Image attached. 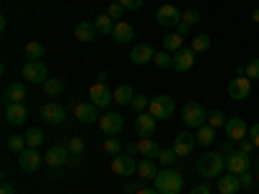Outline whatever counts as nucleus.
I'll use <instances>...</instances> for the list:
<instances>
[{
	"label": "nucleus",
	"mask_w": 259,
	"mask_h": 194,
	"mask_svg": "<svg viewBox=\"0 0 259 194\" xmlns=\"http://www.w3.org/2000/svg\"><path fill=\"white\" fill-rule=\"evenodd\" d=\"M226 168V156L223 153H202L197 161V174L202 179H221Z\"/></svg>",
	"instance_id": "nucleus-1"
},
{
	"label": "nucleus",
	"mask_w": 259,
	"mask_h": 194,
	"mask_svg": "<svg viewBox=\"0 0 259 194\" xmlns=\"http://www.w3.org/2000/svg\"><path fill=\"white\" fill-rule=\"evenodd\" d=\"M153 181H156V189H158L161 194H182L184 179H182L179 171H174L171 166L163 168V171H158V176H156Z\"/></svg>",
	"instance_id": "nucleus-2"
},
{
	"label": "nucleus",
	"mask_w": 259,
	"mask_h": 194,
	"mask_svg": "<svg viewBox=\"0 0 259 194\" xmlns=\"http://www.w3.org/2000/svg\"><path fill=\"white\" fill-rule=\"evenodd\" d=\"M182 117H184V124L187 127H197L200 129L202 124H207V109H205L202 104H197V101H187Z\"/></svg>",
	"instance_id": "nucleus-3"
},
{
	"label": "nucleus",
	"mask_w": 259,
	"mask_h": 194,
	"mask_svg": "<svg viewBox=\"0 0 259 194\" xmlns=\"http://www.w3.org/2000/svg\"><path fill=\"white\" fill-rule=\"evenodd\" d=\"M21 78H26L29 83H47L50 70L41 60H26V65L21 68Z\"/></svg>",
	"instance_id": "nucleus-4"
},
{
	"label": "nucleus",
	"mask_w": 259,
	"mask_h": 194,
	"mask_svg": "<svg viewBox=\"0 0 259 194\" xmlns=\"http://www.w3.org/2000/svg\"><path fill=\"white\" fill-rule=\"evenodd\" d=\"M148 112L153 114L156 119H168L171 114L177 112V104H174V99H171V96H156V99H150Z\"/></svg>",
	"instance_id": "nucleus-5"
},
{
	"label": "nucleus",
	"mask_w": 259,
	"mask_h": 194,
	"mask_svg": "<svg viewBox=\"0 0 259 194\" xmlns=\"http://www.w3.org/2000/svg\"><path fill=\"white\" fill-rule=\"evenodd\" d=\"M70 158H73V153H70L68 145H52L45 156V163L52 166V168H62V166L70 163Z\"/></svg>",
	"instance_id": "nucleus-6"
},
{
	"label": "nucleus",
	"mask_w": 259,
	"mask_h": 194,
	"mask_svg": "<svg viewBox=\"0 0 259 194\" xmlns=\"http://www.w3.org/2000/svg\"><path fill=\"white\" fill-rule=\"evenodd\" d=\"M3 114H6V122H8L11 127H21V124H26V119H29V109H26L24 101H18V104H6Z\"/></svg>",
	"instance_id": "nucleus-7"
},
{
	"label": "nucleus",
	"mask_w": 259,
	"mask_h": 194,
	"mask_svg": "<svg viewBox=\"0 0 259 194\" xmlns=\"http://www.w3.org/2000/svg\"><path fill=\"white\" fill-rule=\"evenodd\" d=\"M249 166H251V158L246 153H241L239 148H236L231 156H226V171H228V174L239 176V174H244V171H249Z\"/></svg>",
	"instance_id": "nucleus-8"
},
{
	"label": "nucleus",
	"mask_w": 259,
	"mask_h": 194,
	"mask_svg": "<svg viewBox=\"0 0 259 194\" xmlns=\"http://www.w3.org/2000/svg\"><path fill=\"white\" fill-rule=\"evenodd\" d=\"M228 96L233 101H244L251 96V80L246 75H236L231 83H228Z\"/></svg>",
	"instance_id": "nucleus-9"
},
{
	"label": "nucleus",
	"mask_w": 259,
	"mask_h": 194,
	"mask_svg": "<svg viewBox=\"0 0 259 194\" xmlns=\"http://www.w3.org/2000/svg\"><path fill=\"white\" fill-rule=\"evenodd\" d=\"M223 129H226L228 140H233V142H241V140L249 137V124H246V119H241V117H231Z\"/></svg>",
	"instance_id": "nucleus-10"
},
{
	"label": "nucleus",
	"mask_w": 259,
	"mask_h": 194,
	"mask_svg": "<svg viewBox=\"0 0 259 194\" xmlns=\"http://www.w3.org/2000/svg\"><path fill=\"white\" fill-rule=\"evenodd\" d=\"M41 163H45V158L39 156L36 148H26L24 153H18V166H21V171H26V174H34V171H39Z\"/></svg>",
	"instance_id": "nucleus-11"
},
{
	"label": "nucleus",
	"mask_w": 259,
	"mask_h": 194,
	"mask_svg": "<svg viewBox=\"0 0 259 194\" xmlns=\"http://www.w3.org/2000/svg\"><path fill=\"white\" fill-rule=\"evenodd\" d=\"M99 129H101L106 137H117L122 129H124V119H122L119 114L109 112V114H104V117L99 119Z\"/></svg>",
	"instance_id": "nucleus-12"
},
{
	"label": "nucleus",
	"mask_w": 259,
	"mask_h": 194,
	"mask_svg": "<svg viewBox=\"0 0 259 194\" xmlns=\"http://www.w3.org/2000/svg\"><path fill=\"white\" fill-rule=\"evenodd\" d=\"M73 114H75V119L83 122V124H94L96 119H101V117H99V106L91 104V101H78V104L73 106Z\"/></svg>",
	"instance_id": "nucleus-13"
},
{
	"label": "nucleus",
	"mask_w": 259,
	"mask_h": 194,
	"mask_svg": "<svg viewBox=\"0 0 259 194\" xmlns=\"http://www.w3.org/2000/svg\"><path fill=\"white\" fill-rule=\"evenodd\" d=\"M112 171H114L117 176H133V174H138V163H135L133 156L119 153V156L112 158Z\"/></svg>",
	"instance_id": "nucleus-14"
},
{
	"label": "nucleus",
	"mask_w": 259,
	"mask_h": 194,
	"mask_svg": "<svg viewBox=\"0 0 259 194\" xmlns=\"http://www.w3.org/2000/svg\"><path fill=\"white\" fill-rule=\"evenodd\" d=\"M156 18H158V24H161V26L171 29V26H179V24H182V11H179L177 6L166 3V6H161V8H158Z\"/></svg>",
	"instance_id": "nucleus-15"
},
{
	"label": "nucleus",
	"mask_w": 259,
	"mask_h": 194,
	"mask_svg": "<svg viewBox=\"0 0 259 194\" xmlns=\"http://www.w3.org/2000/svg\"><path fill=\"white\" fill-rule=\"evenodd\" d=\"M39 119H41V122H47V124H60V122L65 119L62 104H57V101H47V104L39 109Z\"/></svg>",
	"instance_id": "nucleus-16"
},
{
	"label": "nucleus",
	"mask_w": 259,
	"mask_h": 194,
	"mask_svg": "<svg viewBox=\"0 0 259 194\" xmlns=\"http://www.w3.org/2000/svg\"><path fill=\"white\" fill-rule=\"evenodd\" d=\"M89 99H91V104L99 106V109H104V106H109L114 101V91H109L104 83H94L91 91H89Z\"/></svg>",
	"instance_id": "nucleus-17"
},
{
	"label": "nucleus",
	"mask_w": 259,
	"mask_h": 194,
	"mask_svg": "<svg viewBox=\"0 0 259 194\" xmlns=\"http://www.w3.org/2000/svg\"><path fill=\"white\" fill-rule=\"evenodd\" d=\"M194 145H197V137L194 135H189V132H179L177 135V140H174V153L179 156V158H187V156H192V150H194Z\"/></svg>",
	"instance_id": "nucleus-18"
},
{
	"label": "nucleus",
	"mask_w": 259,
	"mask_h": 194,
	"mask_svg": "<svg viewBox=\"0 0 259 194\" xmlns=\"http://www.w3.org/2000/svg\"><path fill=\"white\" fill-rule=\"evenodd\" d=\"M192 65H194V50L192 47H182L179 52H174V62H171V68H174L177 73L192 70Z\"/></svg>",
	"instance_id": "nucleus-19"
},
{
	"label": "nucleus",
	"mask_w": 259,
	"mask_h": 194,
	"mask_svg": "<svg viewBox=\"0 0 259 194\" xmlns=\"http://www.w3.org/2000/svg\"><path fill=\"white\" fill-rule=\"evenodd\" d=\"M156 117L150 114V112H145V114H138V119H135V132L140 135V137H153V132H156Z\"/></svg>",
	"instance_id": "nucleus-20"
},
{
	"label": "nucleus",
	"mask_w": 259,
	"mask_h": 194,
	"mask_svg": "<svg viewBox=\"0 0 259 194\" xmlns=\"http://www.w3.org/2000/svg\"><path fill=\"white\" fill-rule=\"evenodd\" d=\"M161 150H163V148H161L156 140H150V137H140V142H138V153H140L143 158H148V161H158Z\"/></svg>",
	"instance_id": "nucleus-21"
},
{
	"label": "nucleus",
	"mask_w": 259,
	"mask_h": 194,
	"mask_svg": "<svg viewBox=\"0 0 259 194\" xmlns=\"http://www.w3.org/2000/svg\"><path fill=\"white\" fill-rule=\"evenodd\" d=\"M3 99H6V104H18V101H24V99H26V85L21 83V80L8 83L6 91H3Z\"/></svg>",
	"instance_id": "nucleus-22"
},
{
	"label": "nucleus",
	"mask_w": 259,
	"mask_h": 194,
	"mask_svg": "<svg viewBox=\"0 0 259 194\" xmlns=\"http://www.w3.org/2000/svg\"><path fill=\"white\" fill-rule=\"evenodd\" d=\"M153 57H156V50L150 47V44H138L135 50H133V55H130V60H133L135 65H148V62H153Z\"/></svg>",
	"instance_id": "nucleus-23"
},
{
	"label": "nucleus",
	"mask_w": 259,
	"mask_h": 194,
	"mask_svg": "<svg viewBox=\"0 0 259 194\" xmlns=\"http://www.w3.org/2000/svg\"><path fill=\"white\" fill-rule=\"evenodd\" d=\"M239 189H241V181H239L236 174H228V171H226V174L218 179V191L221 194H236Z\"/></svg>",
	"instance_id": "nucleus-24"
},
{
	"label": "nucleus",
	"mask_w": 259,
	"mask_h": 194,
	"mask_svg": "<svg viewBox=\"0 0 259 194\" xmlns=\"http://www.w3.org/2000/svg\"><path fill=\"white\" fill-rule=\"evenodd\" d=\"M112 36L119 41V44H127V41H133V36H135V29L127 24V21H117L114 24V31H112Z\"/></svg>",
	"instance_id": "nucleus-25"
},
{
	"label": "nucleus",
	"mask_w": 259,
	"mask_h": 194,
	"mask_svg": "<svg viewBox=\"0 0 259 194\" xmlns=\"http://www.w3.org/2000/svg\"><path fill=\"white\" fill-rule=\"evenodd\" d=\"M96 26L91 24V21H80V24L75 26V36H78V41H94L96 39Z\"/></svg>",
	"instance_id": "nucleus-26"
},
{
	"label": "nucleus",
	"mask_w": 259,
	"mask_h": 194,
	"mask_svg": "<svg viewBox=\"0 0 259 194\" xmlns=\"http://www.w3.org/2000/svg\"><path fill=\"white\" fill-rule=\"evenodd\" d=\"M133 99H135L133 85H127V83L117 85V91H114V101H117L119 106H130V104H133Z\"/></svg>",
	"instance_id": "nucleus-27"
},
{
	"label": "nucleus",
	"mask_w": 259,
	"mask_h": 194,
	"mask_svg": "<svg viewBox=\"0 0 259 194\" xmlns=\"http://www.w3.org/2000/svg\"><path fill=\"white\" fill-rule=\"evenodd\" d=\"M41 91H45V96L55 99V96H60V93L65 91V83H62L60 78H50L47 83H41Z\"/></svg>",
	"instance_id": "nucleus-28"
},
{
	"label": "nucleus",
	"mask_w": 259,
	"mask_h": 194,
	"mask_svg": "<svg viewBox=\"0 0 259 194\" xmlns=\"http://www.w3.org/2000/svg\"><path fill=\"white\" fill-rule=\"evenodd\" d=\"M138 174H140V179H156L158 176V166H156V161H140L138 163Z\"/></svg>",
	"instance_id": "nucleus-29"
},
{
	"label": "nucleus",
	"mask_w": 259,
	"mask_h": 194,
	"mask_svg": "<svg viewBox=\"0 0 259 194\" xmlns=\"http://www.w3.org/2000/svg\"><path fill=\"white\" fill-rule=\"evenodd\" d=\"M182 47H184V36H182V34H168V36H163V50H166V52L174 55V52H179Z\"/></svg>",
	"instance_id": "nucleus-30"
},
{
	"label": "nucleus",
	"mask_w": 259,
	"mask_h": 194,
	"mask_svg": "<svg viewBox=\"0 0 259 194\" xmlns=\"http://www.w3.org/2000/svg\"><path fill=\"white\" fill-rule=\"evenodd\" d=\"M212 142H215V127L202 124L197 129V145H212Z\"/></svg>",
	"instance_id": "nucleus-31"
},
{
	"label": "nucleus",
	"mask_w": 259,
	"mask_h": 194,
	"mask_svg": "<svg viewBox=\"0 0 259 194\" xmlns=\"http://www.w3.org/2000/svg\"><path fill=\"white\" fill-rule=\"evenodd\" d=\"M94 26H96L99 34H112V31H114V18L104 13V16H99V18L94 21Z\"/></svg>",
	"instance_id": "nucleus-32"
},
{
	"label": "nucleus",
	"mask_w": 259,
	"mask_h": 194,
	"mask_svg": "<svg viewBox=\"0 0 259 194\" xmlns=\"http://www.w3.org/2000/svg\"><path fill=\"white\" fill-rule=\"evenodd\" d=\"M24 55H26V60H41L45 44H41V41H29V44L24 47Z\"/></svg>",
	"instance_id": "nucleus-33"
},
{
	"label": "nucleus",
	"mask_w": 259,
	"mask_h": 194,
	"mask_svg": "<svg viewBox=\"0 0 259 194\" xmlns=\"http://www.w3.org/2000/svg\"><path fill=\"white\" fill-rule=\"evenodd\" d=\"M6 145H8V150H13V153H24V150L29 148L26 145V137H21V135H11L6 140Z\"/></svg>",
	"instance_id": "nucleus-34"
},
{
	"label": "nucleus",
	"mask_w": 259,
	"mask_h": 194,
	"mask_svg": "<svg viewBox=\"0 0 259 194\" xmlns=\"http://www.w3.org/2000/svg\"><path fill=\"white\" fill-rule=\"evenodd\" d=\"M148 106H150V99L140 93V96H135V99H133V104H130V109H133L135 114H145V112H148Z\"/></svg>",
	"instance_id": "nucleus-35"
},
{
	"label": "nucleus",
	"mask_w": 259,
	"mask_h": 194,
	"mask_svg": "<svg viewBox=\"0 0 259 194\" xmlns=\"http://www.w3.org/2000/svg\"><path fill=\"white\" fill-rule=\"evenodd\" d=\"M24 137H26V145H29V148H39L41 142H45V132H41V129H36V127L29 129Z\"/></svg>",
	"instance_id": "nucleus-36"
},
{
	"label": "nucleus",
	"mask_w": 259,
	"mask_h": 194,
	"mask_svg": "<svg viewBox=\"0 0 259 194\" xmlns=\"http://www.w3.org/2000/svg\"><path fill=\"white\" fill-rule=\"evenodd\" d=\"M192 50L194 52H207L210 50V36L207 34H197L192 39Z\"/></svg>",
	"instance_id": "nucleus-37"
},
{
	"label": "nucleus",
	"mask_w": 259,
	"mask_h": 194,
	"mask_svg": "<svg viewBox=\"0 0 259 194\" xmlns=\"http://www.w3.org/2000/svg\"><path fill=\"white\" fill-rule=\"evenodd\" d=\"M122 148H124V145H122L117 137H106V140H104V150H106V153H109L112 158L122 153Z\"/></svg>",
	"instance_id": "nucleus-38"
},
{
	"label": "nucleus",
	"mask_w": 259,
	"mask_h": 194,
	"mask_svg": "<svg viewBox=\"0 0 259 194\" xmlns=\"http://www.w3.org/2000/svg\"><path fill=\"white\" fill-rule=\"evenodd\" d=\"M153 62L158 65L161 70H163V68H171V62H174V55H171V52H166V50H161V52H156Z\"/></svg>",
	"instance_id": "nucleus-39"
},
{
	"label": "nucleus",
	"mask_w": 259,
	"mask_h": 194,
	"mask_svg": "<svg viewBox=\"0 0 259 194\" xmlns=\"http://www.w3.org/2000/svg\"><path fill=\"white\" fill-rule=\"evenodd\" d=\"M158 161H161V166H174L177 161H179V156L174 153V148H168V150H161V156H158Z\"/></svg>",
	"instance_id": "nucleus-40"
},
{
	"label": "nucleus",
	"mask_w": 259,
	"mask_h": 194,
	"mask_svg": "<svg viewBox=\"0 0 259 194\" xmlns=\"http://www.w3.org/2000/svg\"><path fill=\"white\" fill-rule=\"evenodd\" d=\"M226 117H223V112H207V124L210 127H226Z\"/></svg>",
	"instance_id": "nucleus-41"
},
{
	"label": "nucleus",
	"mask_w": 259,
	"mask_h": 194,
	"mask_svg": "<svg viewBox=\"0 0 259 194\" xmlns=\"http://www.w3.org/2000/svg\"><path fill=\"white\" fill-rule=\"evenodd\" d=\"M244 75H246L249 80H251V78H259V57H254V60H249V62H246Z\"/></svg>",
	"instance_id": "nucleus-42"
},
{
	"label": "nucleus",
	"mask_w": 259,
	"mask_h": 194,
	"mask_svg": "<svg viewBox=\"0 0 259 194\" xmlns=\"http://www.w3.org/2000/svg\"><path fill=\"white\" fill-rule=\"evenodd\" d=\"M200 18H202V16L194 11V8H189V11L182 13V21H184V24H189V26H197V24H200Z\"/></svg>",
	"instance_id": "nucleus-43"
},
{
	"label": "nucleus",
	"mask_w": 259,
	"mask_h": 194,
	"mask_svg": "<svg viewBox=\"0 0 259 194\" xmlns=\"http://www.w3.org/2000/svg\"><path fill=\"white\" fill-rule=\"evenodd\" d=\"M68 148H70V153H73V156H83V150H85V140H83V137H73V140L68 142Z\"/></svg>",
	"instance_id": "nucleus-44"
},
{
	"label": "nucleus",
	"mask_w": 259,
	"mask_h": 194,
	"mask_svg": "<svg viewBox=\"0 0 259 194\" xmlns=\"http://www.w3.org/2000/svg\"><path fill=\"white\" fill-rule=\"evenodd\" d=\"M239 181H241V189H244V191H249V189L256 184V176H251L249 171H244V174H239Z\"/></svg>",
	"instance_id": "nucleus-45"
},
{
	"label": "nucleus",
	"mask_w": 259,
	"mask_h": 194,
	"mask_svg": "<svg viewBox=\"0 0 259 194\" xmlns=\"http://www.w3.org/2000/svg\"><path fill=\"white\" fill-rule=\"evenodd\" d=\"M124 13V6L122 3H117V0H114V3L109 6V8H106V16H112L114 21H119V16Z\"/></svg>",
	"instance_id": "nucleus-46"
},
{
	"label": "nucleus",
	"mask_w": 259,
	"mask_h": 194,
	"mask_svg": "<svg viewBox=\"0 0 259 194\" xmlns=\"http://www.w3.org/2000/svg\"><path fill=\"white\" fill-rule=\"evenodd\" d=\"M239 150H241V153H246V156H251L254 150H256V145H254V142L246 137V140H241V142H239Z\"/></svg>",
	"instance_id": "nucleus-47"
},
{
	"label": "nucleus",
	"mask_w": 259,
	"mask_h": 194,
	"mask_svg": "<svg viewBox=\"0 0 259 194\" xmlns=\"http://www.w3.org/2000/svg\"><path fill=\"white\" fill-rule=\"evenodd\" d=\"M124 6V11H140L143 8V0H119Z\"/></svg>",
	"instance_id": "nucleus-48"
},
{
	"label": "nucleus",
	"mask_w": 259,
	"mask_h": 194,
	"mask_svg": "<svg viewBox=\"0 0 259 194\" xmlns=\"http://www.w3.org/2000/svg\"><path fill=\"white\" fill-rule=\"evenodd\" d=\"M249 140H251V142H254V145L259 148V122L249 127Z\"/></svg>",
	"instance_id": "nucleus-49"
},
{
	"label": "nucleus",
	"mask_w": 259,
	"mask_h": 194,
	"mask_svg": "<svg viewBox=\"0 0 259 194\" xmlns=\"http://www.w3.org/2000/svg\"><path fill=\"white\" fill-rule=\"evenodd\" d=\"M233 140H226V142H221V150H218V153H223V156H231L233 153Z\"/></svg>",
	"instance_id": "nucleus-50"
},
{
	"label": "nucleus",
	"mask_w": 259,
	"mask_h": 194,
	"mask_svg": "<svg viewBox=\"0 0 259 194\" xmlns=\"http://www.w3.org/2000/svg\"><path fill=\"white\" fill-rule=\"evenodd\" d=\"M189 194H212L210 191V186L207 184H197V186H192V191Z\"/></svg>",
	"instance_id": "nucleus-51"
},
{
	"label": "nucleus",
	"mask_w": 259,
	"mask_h": 194,
	"mask_svg": "<svg viewBox=\"0 0 259 194\" xmlns=\"http://www.w3.org/2000/svg\"><path fill=\"white\" fill-rule=\"evenodd\" d=\"M0 194H16L13 184H11V181H3V186H0Z\"/></svg>",
	"instance_id": "nucleus-52"
},
{
	"label": "nucleus",
	"mask_w": 259,
	"mask_h": 194,
	"mask_svg": "<svg viewBox=\"0 0 259 194\" xmlns=\"http://www.w3.org/2000/svg\"><path fill=\"white\" fill-rule=\"evenodd\" d=\"M189 29H192V26H189V24H184V21H182V24L177 26V34H182V36H187V34H189Z\"/></svg>",
	"instance_id": "nucleus-53"
},
{
	"label": "nucleus",
	"mask_w": 259,
	"mask_h": 194,
	"mask_svg": "<svg viewBox=\"0 0 259 194\" xmlns=\"http://www.w3.org/2000/svg\"><path fill=\"white\" fill-rule=\"evenodd\" d=\"M124 153H127V156L138 153V142H130V145H124Z\"/></svg>",
	"instance_id": "nucleus-54"
},
{
	"label": "nucleus",
	"mask_w": 259,
	"mask_h": 194,
	"mask_svg": "<svg viewBox=\"0 0 259 194\" xmlns=\"http://www.w3.org/2000/svg\"><path fill=\"white\" fill-rule=\"evenodd\" d=\"M135 194H161V191H158L156 186H153V189H145V186H140V189H138Z\"/></svg>",
	"instance_id": "nucleus-55"
},
{
	"label": "nucleus",
	"mask_w": 259,
	"mask_h": 194,
	"mask_svg": "<svg viewBox=\"0 0 259 194\" xmlns=\"http://www.w3.org/2000/svg\"><path fill=\"white\" fill-rule=\"evenodd\" d=\"M124 189H127V194H135V191H138L140 186H138V184H133V181H130V184H127Z\"/></svg>",
	"instance_id": "nucleus-56"
},
{
	"label": "nucleus",
	"mask_w": 259,
	"mask_h": 194,
	"mask_svg": "<svg viewBox=\"0 0 259 194\" xmlns=\"http://www.w3.org/2000/svg\"><path fill=\"white\" fill-rule=\"evenodd\" d=\"M70 166L78 168V166H80V156H73V158H70Z\"/></svg>",
	"instance_id": "nucleus-57"
},
{
	"label": "nucleus",
	"mask_w": 259,
	"mask_h": 194,
	"mask_svg": "<svg viewBox=\"0 0 259 194\" xmlns=\"http://www.w3.org/2000/svg\"><path fill=\"white\" fill-rule=\"evenodd\" d=\"M251 21H254V24H259V8H256V11H251Z\"/></svg>",
	"instance_id": "nucleus-58"
},
{
	"label": "nucleus",
	"mask_w": 259,
	"mask_h": 194,
	"mask_svg": "<svg viewBox=\"0 0 259 194\" xmlns=\"http://www.w3.org/2000/svg\"><path fill=\"white\" fill-rule=\"evenodd\" d=\"M254 163H256V181H259V158H256Z\"/></svg>",
	"instance_id": "nucleus-59"
},
{
	"label": "nucleus",
	"mask_w": 259,
	"mask_h": 194,
	"mask_svg": "<svg viewBox=\"0 0 259 194\" xmlns=\"http://www.w3.org/2000/svg\"><path fill=\"white\" fill-rule=\"evenodd\" d=\"M112 3H114V0H112Z\"/></svg>",
	"instance_id": "nucleus-60"
}]
</instances>
